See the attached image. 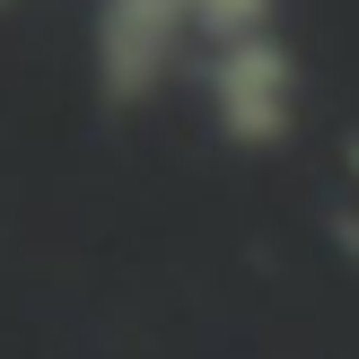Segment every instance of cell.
<instances>
[{
  "instance_id": "1",
  "label": "cell",
  "mask_w": 359,
  "mask_h": 359,
  "mask_svg": "<svg viewBox=\"0 0 359 359\" xmlns=\"http://www.w3.org/2000/svg\"><path fill=\"white\" fill-rule=\"evenodd\" d=\"M219 114L237 140H272L290 123V62H280L272 35H255V27L237 35V53L219 62Z\"/></svg>"
}]
</instances>
